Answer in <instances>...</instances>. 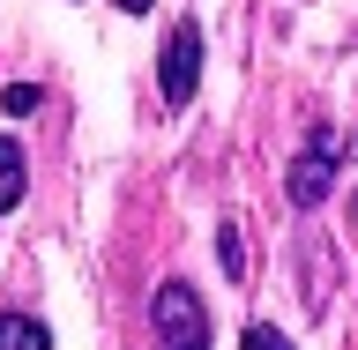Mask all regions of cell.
<instances>
[{"instance_id":"cell-3","label":"cell","mask_w":358,"mask_h":350,"mask_svg":"<svg viewBox=\"0 0 358 350\" xmlns=\"http://www.w3.org/2000/svg\"><path fill=\"white\" fill-rule=\"evenodd\" d=\"M157 89H164V105H187V97L201 89V30H194V22H172V30H164Z\"/></svg>"},{"instance_id":"cell-9","label":"cell","mask_w":358,"mask_h":350,"mask_svg":"<svg viewBox=\"0 0 358 350\" xmlns=\"http://www.w3.org/2000/svg\"><path fill=\"white\" fill-rule=\"evenodd\" d=\"M120 8H127V15H150V8H157V0H120Z\"/></svg>"},{"instance_id":"cell-1","label":"cell","mask_w":358,"mask_h":350,"mask_svg":"<svg viewBox=\"0 0 358 350\" xmlns=\"http://www.w3.org/2000/svg\"><path fill=\"white\" fill-rule=\"evenodd\" d=\"M150 321H157V343L164 350H209V306H201V291L187 284V276L157 284Z\"/></svg>"},{"instance_id":"cell-6","label":"cell","mask_w":358,"mask_h":350,"mask_svg":"<svg viewBox=\"0 0 358 350\" xmlns=\"http://www.w3.org/2000/svg\"><path fill=\"white\" fill-rule=\"evenodd\" d=\"M217 268L231 276V284H246V239H239V224H217Z\"/></svg>"},{"instance_id":"cell-8","label":"cell","mask_w":358,"mask_h":350,"mask_svg":"<svg viewBox=\"0 0 358 350\" xmlns=\"http://www.w3.org/2000/svg\"><path fill=\"white\" fill-rule=\"evenodd\" d=\"M239 350H291V343H284V328H268V321H246Z\"/></svg>"},{"instance_id":"cell-5","label":"cell","mask_w":358,"mask_h":350,"mask_svg":"<svg viewBox=\"0 0 358 350\" xmlns=\"http://www.w3.org/2000/svg\"><path fill=\"white\" fill-rule=\"evenodd\" d=\"M0 350H52V328L38 313H0Z\"/></svg>"},{"instance_id":"cell-7","label":"cell","mask_w":358,"mask_h":350,"mask_svg":"<svg viewBox=\"0 0 358 350\" xmlns=\"http://www.w3.org/2000/svg\"><path fill=\"white\" fill-rule=\"evenodd\" d=\"M38 105H45V89H38V82H15V89H0V112H8V119H30Z\"/></svg>"},{"instance_id":"cell-2","label":"cell","mask_w":358,"mask_h":350,"mask_svg":"<svg viewBox=\"0 0 358 350\" xmlns=\"http://www.w3.org/2000/svg\"><path fill=\"white\" fill-rule=\"evenodd\" d=\"M336 164H343V134H336V127H313L306 150L291 156V172H284V194L299 201V209H321V201L336 194Z\"/></svg>"},{"instance_id":"cell-4","label":"cell","mask_w":358,"mask_h":350,"mask_svg":"<svg viewBox=\"0 0 358 350\" xmlns=\"http://www.w3.org/2000/svg\"><path fill=\"white\" fill-rule=\"evenodd\" d=\"M22 194H30V156H22L15 134H0V217H15Z\"/></svg>"}]
</instances>
